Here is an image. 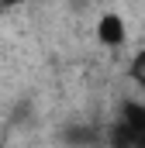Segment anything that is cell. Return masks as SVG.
I'll return each mask as SVG.
<instances>
[{
	"label": "cell",
	"instance_id": "obj_1",
	"mask_svg": "<svg viewBox=\"0 0 145 148\" xmlns=\"http://www.w3.org/2000/svg\"><path fill=\"white\" fill-rule=\"evenodd\" d=\"M110 148H145V103L142 100H124L114 121L107 127Z\"/></svg>",
	"mask_w": 145,
	"mask_h": 148
},
{
	"label": "cell",
	"instance_id": "obj_2",
	"mask_svg": "<svg viewBox=\"0 0 145 148\" xmlns=\"http://www.w3.org/2000/svg\"><path fill=\"white\" fill-rule=\"evenodd\" d=\"M97 38H100V45H107V48H117V45H124V38H128L124 17H121L117 10H107V14H100V21H97Z\"/></svg>",
	"mask_w": 145,
	"mask_h": 148
},
{
	"label": "cell",
	"instance_id": "obj_3",
	"mask_svg": "<svg viewBox=\"0 0 145 148\" xmlns=\"http://www.w3.org/2000/svg\"><path fill=\"white\" fill-rule=\"evenodd\" d=\"M128 76H131V79H135V83H138V86L145 90V45L138 48V52H135V55H131V66H128Z\"/></svg>",
	"mask_w": 145,
	"mask_h": 148
},
{
	"label": "cell",
	"instance_id": "obj_4",
	"mask_svg": "<svg viewBox=\"0 0 145 148\" xmlns=\"http://www.w3.org/2000/svg\"><path fill=\"white\" fill-rule=\"evenodd\" d=\"M21 0H0V10H10V7H17Z\"/></svg>",
	"mask_w": 145,
	"mask_h": 148
}]
</instances>
